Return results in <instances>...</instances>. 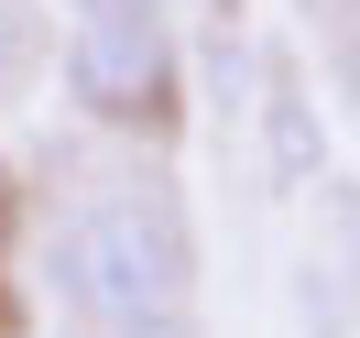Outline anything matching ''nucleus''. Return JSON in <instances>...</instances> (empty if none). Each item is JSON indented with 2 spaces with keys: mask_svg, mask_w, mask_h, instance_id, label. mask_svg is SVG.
<instances>
[{
  "mask_svg": "<svg viewBox=\"0 0 360 338\" xmlns=\"http://www.w3.org/2000/svg\"><path fill=\"white\" fill-rule=\"evenodd\" d=\"M66 316L88 327H131V316H164L197 294V240H186V207L175 186H98L55 219V251H44Z\"/></svg>",
  "mask_w": 360,
  "mask_h": 338,
  "instance_id": "obj_1",
  "label": "nucleus"
},
{
  "mask_svg": "<svg viewBox=\"0 0 360 338\" xmlns=\"http://www.w3.org/2000/svg\"><path fill=\"white\" fill-rule=\"evenodd\" d=\"M66 98L98 131L164 142L186 120V33H175V11L164 0H120V11L66 22Z\"/></svg>",
  "mask_w": 360,
  "mask_h": 338,
  "instance_id": "obj_2",
  "label": "nucleus"
},
{
  "mask_svg": "<svg viewBox=\"0 0 360 338\" xmlns=\"http://www.w3.org/2000/svg\"><path fill=\"white\" fill-rule=\"evenodd\" d=\"M251 110H262V164H273V186H328V131H316L306 77H295V66H273Z\"/></svg>",
  "mask_w": 360,
  "mask_h": 338,
  "instance_id": "obj_3",
  "label": "nucleus"
},
{
  "mask_svg": "<svg viewBox=\"0 0 360 338\" xmlns=\"http://www.w3.org/2000/svg\"><path fill=\"white\" fill-rule=\"evenodd\" d=\"M328 66H338V98L360 110V0H328Z\"/></svg>",
  "mask_w": 360,
  "mask_h": 338,
  "instance_id": "obj_4",
  "label": "nucleus"
},
{
  "mask_svg": "<svg viewBox=\"0 0 360 338\" xmlns=\"http://www.w3.org/2000/svg\"><path fill=\"white\" fill-rule=\"evenodd\" d=\"M120 338H197V316H186V306H164V316H131Z\"/></svg>",
  "mask_w": 360,
  "mask_h": 338,
  "instance_id": "obj_5",
  "label": "nucleus"
},
{
  "mask_svg": "<svg viewBox=\"0 0 360 338\" xmlns=\"http://www.w3.org/2000/svg\"><path fill=\"white\" fill-rule=\"evenodd\" d=\"M55 11H66V22H88V11H120V0H55Z\"/></svg>",
  "mask_w": 360,
  "mask_h": 338,
  "instance_id": "obj_6",
  "label": "nucleus"
}]
</instances>
